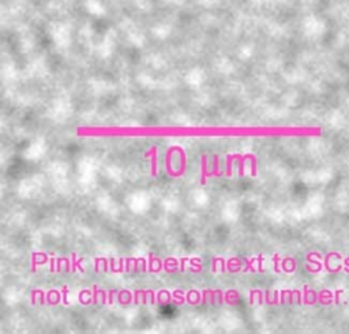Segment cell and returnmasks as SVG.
<instances>
[{
    "label": "cell",
    "mask_w": 349,
    "mask_h": 334,
    "mask_svg": "<svg viewBox=\"0 0 349 334\" xmlns=\"http://www.w3.org/2000/svg\"><path fill=\"white\" fill-rule=\"evenodd\" d=\"M153 153V163H152V173L156 176L157 175V172H156V147H153L152 150H150Z\"/></svg>",
    "instance_id": "1"
}]
</instances>
